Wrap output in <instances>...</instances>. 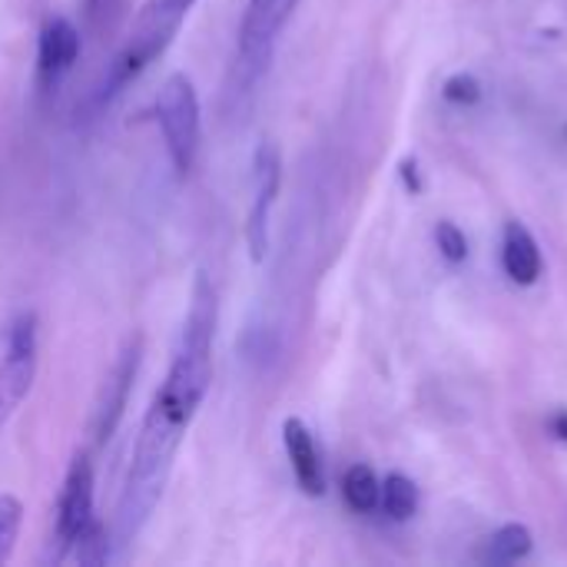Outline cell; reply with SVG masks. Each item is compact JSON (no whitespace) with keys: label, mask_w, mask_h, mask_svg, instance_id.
<instances>
[{"label":"cell","mask_w":567,"mask_h":567,"mask_svg":"<svg viewBox=\"0 0 567 567\" xmlns=\"http://www.w3.org/2000/svg\"><path fill=\"white\" fill-rule=\"evenodd\" d=\"M551 432H555L561 442H567V412H558V415L551 419Z\"/></svg>","instance_id":"obj_20"},{"label":"cell","mask_w":567,"mask_h":567,"mask_svg":"<svg viewBox=\"0 0 567 567\" xmlns=\"http://www.w3.org/2000/svg\"><path fill=\"white\" fill-rule=\"evenodd\" d=\"M80 60V30L66 17H50L37 43V86L56 93Z\"/></svg>","instance_id":"obj_9"},{"label":"cell","mask_w":567,"mask_h":567,"mask_svg":"<svg viewBox=\"0 0 567 567\" xmlns=\"http://www.w3.org/2000/svg\"><path fill=\"white\" fill-rule=\"evenodd\" d=\"M37 316L33 312H20L3 339V352H0V432L7 429V422L13 419V412L20 409V402L30 395L33 379H37Z\"/></svg>","instance_id":"obj_4"},{"label":"cell","mask_w":567,"mask_h":567,"mask_svg":"<svg viewBox=\"0 0 567 567\" xmlns=\"http://www.w3.org/2000/svg\"><path fill=\"white\" fill-rule=\"evenodd\" d=\"M435 243H439V249H442V256L449 259V262H465L468 259V239H465V233L455 226V223H439V229H435Z\"/></svg>","instance_id":"obj_17"},{"label":"cell","mask_w":567,"mask_h":567,"mask_svg":"<svg viewBox=\"0 0 567 567\" xmlns=\"http://www.w3.org/2000/svg\"><path fill=\"white\" fill-rule=\"evenodd\" d=\"M196 0H146L143 10L136 13L130 37L123 40L120 53L110 60L93 100L96 103H110L116 93H123V86L130 80H136L156 56H163V50L173 43V37L179 33L189 7Z\"/></svg>","instance_id":"obj_2"},{"label":"cell","mask_w":567,"mask_h":567,"mask_svg":"<svg viewBox=\"0 0 567 567\" xmlns=\"http://www.w3.org/2000/svg\"><path fill=\"white\" fill-rule=\"evenodd\" d=\"M299 0H249L239 23V60L246 76H259L269 66L272 47L289 23Z\"/></svg>","instance_id":"obj_6"},{"label":"cell","mask_w":567,"mask_h":567,"mask_svg":"<svg viewBox=\"0 0 567 567\" xmlns=\"http://www.w3.org/2000/svg\"><path fill=\"white\" fill-rule=\"evenodd\" d=\"M216 289L206 272H196L189 309L173 349L169 372L153 395V405L143 419L133 462L123 482V495L116 505V545H133L143 525L150 522L166 478L173 472V458L186 429L193 425L209 382H213V342H216Z\"/></svg>","instance_id":"obj_1"},{"label":"cell","mask_w":567,"mask_h":567,"mask_svg":"<svg viewBox=\"0 0 567 567\" xmlns=\"http://www.w3.org/2000/svg\"><path fill=\"white\" fill-rule=\"evenodd\" d=\"M402 173H405V183L412 186V193H419L422 183H419V173H415V159H405V163H402Z\"/></svg>","instance_id":"obj_19"},{"label":"cell","mask_w":567,"mask_h":567,"mask_svg":"<svg viewBox=\"0 0 567 567\" xmlns=\"http://www.w3.org/2000/svg\"><path fill=\"white\" fill-rule=\"evenodd\" d=\"M532 551V532L525 525H508L492 538V561H518Z\"/></svg>","instance_id":"obj_15"},{"label":"cell","mask_w":567,"mask_h":567,"mask_svg":"<svg viewBox=\"0 0 567 567\" xmlns=\"http://www.w3.org/2000/svg\"><path fill=\"white\" fill-rule=\"evenodd\" d=\"M90 522H93V462L86 452H76L66 468L60 498H56V522H53V542H50L56 545L53 561H63L70 555L76 535Z\"/></svg>","instance_id":"obj_5"},{"label":"cell","mask_w":567,"mask_h":567,"mask_svg":"<svg viewBox=\"0 0 567 567\" xmlns=\"http://www.w3.org/2000/svg\"><path fill=\"white\" fill-rule=\"evenodd\" d=\"M342 498L352 512L365 515L382 502V485L369 465H352L342 478Z\"/></svg>","instance_id":"obj_12"},{"label":"cell","mask_w":567,"mask_h":567,"mask_svg":"<svg viewBox=\"0 0 567 567\" xmlns=\"http://www.w3.org/2000/svg\"><path fill=\"white\" fill-rule=\"evenodd\" d=\"M252 176H256V199H252L249 223H246V246H249V259L262 262L269 249V216H272L279 183H282V159H279L276 143H262L256 150Z\"/></svg>","instance_id":"obj_8"},{"label":"cell","mask_w":567,"mask_h":567,"mask_svg":"<svg viewBox=\"0 0 567 567\" xmlns=\"http://www.w3.org/2000/svg\"><path fill=\"white\" fill-rule=\"evenodd\" d=\"M156 123L169 153V163L179 176H189L199 156L203 140V110L199 93L186 73H169L156 96Z\"/></svg>","instance_id":"obj_3"},{"label":"cell","mask_w":567,"mask_h":567,"mask_svg":"<svg viewBox=\"0 0 567 567\" xmlns=\"http://www.w3.org/2000/svg\"><path fill=\"white\" fill-rule=\"evenodd\" d=\"M140 359H143V339L133 336L123 346V352L116 355V362H113V369L103 379V389L96 395V405H93V442L96 445H106L113 439V432L120 429V422L126 415L133 382L140 375Z\"/></svg>","instance_id":"obj_7"},{"label":"cell","mask_w":567,"mask_h":567,"mask_svg":"<svg viewBox=\"0 0 567 567\" xmlns=\"http://www.w3.org/2000/svg\"><path fill=\"white\" fill-rule=\"evenodd\" d=\"M20 525H23V505L13 495H0V565L10 561Z\"/></svg>","instance_id":"obj_16"},{"label":"cell","mask_w":567,"mask_h":567,"mask_svg":"<svg viewBox=\"0 0 567 567\" xmlns=\"http://www.w3.org/2000/svg\"><path fill=\"white\" fill-rule=\"evenodd\" d=\"M505 272L518 282V286H532L542 276V252L535 236L522 226V223H508L505 226V252H502Z\"/></svg>","instance_id":"obj_11"},{"label":"cell","mask_w":567,"mask_h":567,"mask_svg":"<svg viewBox=\"0 0 567 567\" xmlns=\"http://www.w3.org/2000/svg\"><path fill=\"white\" fill-rule=\"evenodd\" d=\"M382 505H385V512L395 522H409L415 515V508H419V488H415V482L405 478V475H399V472H392L385 478V485H382Z\"/></svg>","instance_id":"obj_14"},{"label":"cell","mask_w":567,"mask_h":567,"mask_svg":"<svg viewBox=\"0 0 567 567\" xmlns=\"http://www.w3.org/2000/svg\"><path fill=\"white\" fill-rule=\"evenodd\" d=\"M445 100L449 103H458V106H472V103H478L482 100V83L472 76V73H455L449 83H445Z\"/></svg>","instance_id":"obj_18"},{"label":"cell","mask_w":567,"mask_h":567,"mask_svg":"<svg viewBox=\"0 0 567 567\" xmlns=\"http://www.w3.org/2000/svg\"><path fill=\"white\" fill-rule=\"evenodd\" d=\"M70 558H73L76 565L86 567L106 565V561H110V532H106V525L93 518V522L76 535V542H73V548H70Z\"/></svg>","instance_id":"obj_13"},{"label":"cell","mask_w":567,"mask_h":567,"mask_svg":"<svg viewBox=\"0 0 567 567\" xmlns=\"http://www.w3.org/2000/svg\"><path fill=\"white\" fill-rule=\"evenodd\" d=\"M103 7H106V0H86V13H90V17L103 13Z\"/></svg>","instance_id":"obj_21"},{"label":"cell","mask_w":567,"mask_h":567,"mask_svg":"<svg viewBox=\"0 0 567 567\" xmlns=\"http://www.w3.org/2000/svg\"><path fill=\"white\" fill-rule=\"evenodd\" d=\"M282 442H286V455L292 465V475L299 482V488L312 498L326 495V475H322V462H319V449L312 442V432L306 429L302 419H286L282 422Z\"/></svg>","instance_id":"obj_10"}]
</instances>
